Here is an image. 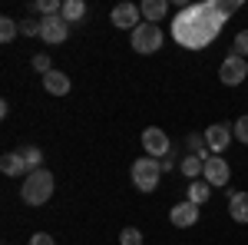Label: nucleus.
<instances>
[{
	"label": "nucleus",
	"mask_w": 248,
	"mask_h": 245,
	"mask_svg": "<svg viewBox=\"0 0 248 245\" xmlns=\"http://www.w3.org/2000/svg\"><path fill=\"white\" fill-rule=\"evenodd\" d=\"M242 7V0H232V3H218V0H199L182 7L175 17H172V40L186 50H205L209 43L218 40L225 20Z\"/></svg>",
	"instance_id": "nucleus-1"
},
{
	"label": "nucleus",
	"mask_w": 248,
	"mask_h": 245,
	"mask_svg": "<svg viewBox=\"0 0 248 245\" xmlns=\"http://www.w3.org/2000/svg\"><path fill=\"white\" fill-rule=\"evenodd\" d=\"M50 196H53V172L50 169L30 172V176L23 179V186H20V199H23L27 206H46Z\"/></svg>",
	"instance_id": "nucleus-2"
},
{
	"label": "nucleus",
	"mask_w": 248,
	"mask_h": 245,
	"mask_svg": "<svg viewBox=\"0 0 248 245\" xmlns=\"http://www.w3.org/2000/svg\"><path fill=\"white\" fill-rule=\"evenodd\" d=\"M129 179H133V186L139 189V192H153V189H159V179H162L159 159H153V156L136 159L133 166H129Z\"/></svg>",
	"instance_id": "nucleus-3"
},
{
	"label": "nucleus",
	"mask_w": 248,
	"mask_h": 245,
	"mask_svg": "<svg viewBox=\"0 0 248 245\" xmlns=\"http://www.w3.org/2000/svg\"><path fill=\"white\" fill-rule=\"evenodd\" d=\"M129 43H133L136 53L149 57V53H155V50L162 47V30H159L155 23H139L133 30V37H129Z\"/></svg>",
	"instance_id": "nucleus-4"
},
{
	"label": "nucleus",
	"mask_w": 248,
	"mask_h": 245,
	"mask_svg": "<svg viewBox=\"0 0 248 245\" xmlns=\"http://www.w3.org/2000/svg\"><path fill=\"white\" fill-rule=\"evenodd\" d=\"M245 76H248V60L235 57V53H229V57L222 60V66H218V80H222L225 86H238Z\"/></svg>",
	"instance_id": "nucleus-5"
},
{
	"label": "nucleus",
	"mask_w": 248,
	"mask_h": 245,
	"mask_svg": "<svg viewBox=\"0 0 248 245\" xmlns=\"http://www.w3.org/2000/svg\"><path fill=\"white\" fill-rule=\"evenodd\" d=\"M142 149H146V156H153V159H162L172 149V143L159 126H149V130H142Z\"/></svg>",
	"instance_id": "nucleus-6"
},
{
	"label": "nucleus",
	"mask_w": 248,
	"mask_h": 245,
	"mask_svg": "<svg viewBox=\"0 0 248 245\" xmlns=\"http://www.w3.org/2000/svg\"><path fill=\"white\" fill-rule=\"evenodd\" d=\"M70 37V23L63 17H43L40 20V40L43 43H63Z\"/></svg>",
	"instance_id": "nucleus-7"
},
{
	"label": "nucleus",
	"mask_w": 248,
	"mask_h": 245,
	"mask_svg": "<svg viewBox=\"0 0 248 245\" xmlns=\"http://www.w3.org/2000/svg\"><path fill=\"white\" fill-rule=\"evenodd\" d=\"M205 182L209 186H229L232 182V169L222 156H209L205 159Z\"/></svg>",
	"instance_id": "nucleus-8"
},
{
	"label": "nucleus",
	"mask_w": 248,
	"mask_h": 245,
	"mask_svg": "<svg viewBox=\"0 0 248 245\" xmlns=\"http://www.w3.org/2000/svg\"><path fill=\"white\" fill-rule=\"evenodd\" d=\"M139 17H142V10L136 7V3H116L113 14H109V20H113V27H119V30H136L139 27Z\"/></svg>",
	"instance_id": "nucleus-9"
},
{
	"label": "nucleus",
	"mask_w": 248,
	"mask_h": 245,
	"mask_svg": "<svg viewBox=\"0 0 248 245\" xmlns=\"http://www.w3.org/2000/svg\"><path fill=\"white\" fill-rule=\"evenodd\" d=\"M199 209L202 206H195V202H179V206H172V212H169V222L175 229H192L195 222H199Z\"/></svg>",
	"instance_id": "nucleus-10"
},
{
	"label": "nucleus",
	"mask_w": 248,
	"mask_h": 245,
	"mask_svg": "<svg viewBox=\"0 0 248 245\" xmlns=\"http://www.w3.org/2000/svg\"><path fill=\"white\" fill-rule=\"evenodd\" d=\"M232 126H225V123H212L209 130H205V146H209V152H225V146L232 143Z\"/></svg>",
	"instance_id": "nucleus-11"
},
{
	"label": "nucleus",
	"mask_w": 248,
	"mask_h": 245,
	"mask_svg": "<svg viewBox=\"0 0 248 245\" xmlns=\"http://www.w3.org/2000/svg\"><path fill=\"white\" fill-rule=\"evenodd\" d=\"M0 172L3 176H14V179H27L30 169H27V159H23V152H3V159H0Z\"/></svg>",
	"instance_id": "nucleus-12"
},
{
	"label": "nucleus",
	"mask_w": 248,
	"mask_h": 245,
	"mask_svg": "<svg viewBox=\"0 0 248 245\" xmlns=\"http://www.w3.org/2000/svg\"><path fill=\"white\" fill-rule=\"evenodd\" d=\"M70 86H73V83H70V76L63 73V70H50V73L43 76V90L50 96H66Z\"/></svg>",
	"instance_id": "nucleus-13"
},
{
	"label": "nucleus",
	"mask_w": 248,
	"mask_h": 245,
	"mask_svg": "<svg viewBox=\"0 0 248 245\" xmlns=\"http://www.w3.org/2000/svg\"><path fill=\"white\" fill-rule=\"evenodd\" d=\"M229 212L235 222L248 226V192H232L229 189Z\"/></svg>",
	"instance_id": "nucleus-14"
},
{
	"label": "nucleus",
	"mask_w": 248,
	"mask_h": 245,
	"mask_svg": "<svg viewBox=\"0 0 248 245\" xmlns=\"http://www.w3.org/2000/svg\"><path fill=\"white\" fill-rule=\"evenodd\" d=\"M139 10H142L146 23H159V20L169 14V0H142V3H139Z\"/></svg>",
	"instance_id": "nucleus-15"
},
{
	"label": "nucleus",
	"mask_w": 248,
	"mask_h": 245,
	"mask_svg": "<svg viewBox=\"0 0 248 245\" xmlns=\"http://www.w3.org/2000/svg\"><path fill=\"white\" fill-rule=\"evenodd\" d=\"M60 17H63L66 23H70V27H73V23H79V20L86 17V3H83V0H63V10H60Z\"/></svg>",
	"instance_id": "nucleus-16"
},
{
	"label": "nucleus",
	"mask_w": 248,
	"mask_h": 245,
	"mask_svg": "<svg viewBox=\"0 0 248 245\" xmlns=\"http://www.w3.org/2000/svg\"><path fill=\"white\" fill-rule=\"evenodd\" d=\"M179 172H182L186 179H199V176L205 172V159H202V156H192V152H189V156L179 163Z\"/></svg>",
	"instance_id": "nucleus-17"
},
{
	"label": "nucleus",
	"mask_w": 248,
	"mask_h": 245,
	"mask_svg": "<svg viewBox=\"0 0 248 245\" xmlns=\"http://www.w3.org/2000/svg\"><path fill=\"white\" fill-rule=\"evenodd\" d=\"M189 202H195V206H205V202H209V182L192 179V182H189Z\"/></svg>",
	"instance_id": "nucleus-18"
},
{
	"label": "nucleus",
	"mask_w": 248,
	"mask_h": 245,
	"mask_svg": "<svg viewBox=\"0 0 248 245\" xmlns=\"http://www.w3.org/2000/svg\"><path fill=\"white\" fill-rule=\"evenodd\" d=\"M186 146L192 149V156H202V159H209V146H205V132H189V136H186Z\"/></svg>",
	"instance_id": "nucleus-19"
},
{
	"label": "nucleus",
	"mask_w": 248,
	"mask_h": 245,
	"mask_svg": "<svg viewBox=\"0 0 248 245\" xmlns=\"http://www.w3.org/2000/svg\"><path fill=\"white\" fill-rule=\"evenodd\" d=\"M23 159H27V169L30 172H37V169H43V149L40 146H23Z\"/></svg>",
	"instance_id": "nucleus-20"
},
{
	"label": "nucleus",
	"mask_w": 248,
	"mask_h": 245,
	"mask_svg": "<svg viewBox=\"0 0 248 245\" xmlns=\"http://www.w3.org/2000/svg\"><path fill=\"white\" fill-rule=\"evenodd\" d=\"M17 33H20V23H17V20H10V17L0 20V40H3V43H10Z\"/></svg>",
	"instance_id": "nucleus-21"
},
{
	"label": "nucleus",
	"mask_w": 248,
	"mask_h": 245,
	"mask_svg": "<svg viewBox=\"0 0 248 245\" xmlns=\"http://www.w3.org/2000/svg\"><path fill=\"white\" fill-rule=\"evenodd\" d=\"M119 242H123V245H142V232H139L136 226H126V229H123V235H119Z\"/></svg>",
	"instance_id": "nucleus-22"
},
{
	"label": "nucleus",
	"mask_w": 248,
	"mask_h": 245,
	"mask_svg": "<svg viewBox=\"0 0 248 245\" xmlns=\"http://www.w3.org/2000/svg\"><path fill=\"white\" fill-rule=\"evenodd\" d=\"M232 53H235V57H242V60H248V30H242V33L235 37V43H232Z\"/></svg>",
	"instance_id": "nucleus-23"
},
{
	"label": "nucleus",
	"mask_w": 248,
	"mask_h": 245,
	"mask_svg": "<svg viewBox=\"0 0 248 245\" xmlns=\"http://www.w3.org/2000/svg\"><path fill=\"white\" fill-rule=\"evenodd\" d=\"M232 132H235V139H238V143H245V146H248V113L235 119V126H232Z\"/></svg>",
	"instance_id": "nucleus-24"
},
{
	"label": "nucleus",
	"mask_w": 248,
	"mask_h": 245,
	"mask_svg": "<svg viewBox=\"0 0 248 245\" xmlns=\"http://www.w3.org/2000/svg\"><path fill=\"white\" fill-rule=\"evenodd\" d=\"M20 33L23 37H40V23L37 20H20Z\"/></svg>",
	"instance_id": "nucleus-25"
},
{
	"label": "nucleus",
	"mask_w": 248,
	"mask_h": 245,
	"mask_svg": "<svg viewBox=\"0 0 248 245\" xmlns=\"http://www.w3.org/2000/svg\"><path fill=\"white\" fill-rule=\"evenodd\" d=\"M33 70L46 76L50 70H53V66H50V57H46V53H37V57H33Z\"/></svg>",
	"instance_id": "nucleus-26"
},
{
	"label": "nucleus",
	"mask_w": 248,
	"mask_h": 245,
	"mask_svg": "<svg viewBox=\"0 0 248 245\" xmlns=\"http://www.w3.org/2000/svg\"><path fill=\"white\" fill-rule=\"evenodd\" d=\"M175 159H179V152H175V149H169V152H166V156L159 159V166H162V172H172V169H175Z\"/></svg>",
	"instance_id": "nucleus-27"
},
{
	"label": "nucleus",
	"mask_w": 248,
	"mask_h": 245,
	"mask_svg": "<svg viewBox=\"0 0 248 245\" xmlns=\"http://www.w3.org/2000/svg\"><path fill=\"white\" fill-rule=\"evenodd\" d=\"M30 245H57V242H53V235H46V232H37V235L30 239Z\"/></svg>",
	"instance_id": "nucleus-28"
}]
</instances>
